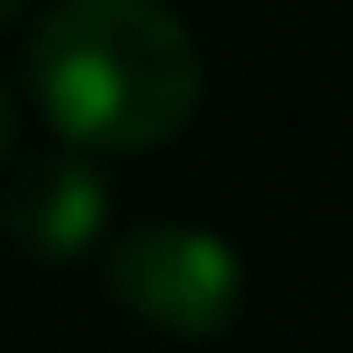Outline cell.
<instances>
[{
  "label": "cell",
  "instance_id": "cell-1",
  "mask_svg": "<svg viewBox=\"0 0 353 353\" xmlns=\"http://www.w3.org/2000/svg\"><path fill=\"white\" fill-rule=\"evenodd\" d=\"M29 87L87 152H159L202 108V43L159 0H58L29 37Z\"/></svg>",
  "mask_w": 353,
  "mask_h": 353
},
{
  "label": "cell",
  "instance_id": "cell-2",
  "mask_svg": "<svg viewBox=\"0 0 353 353\" xmlns=\"http://www.w3.org/2000/svg\"><path fill=\"white\" fill-rule=\"evenodd\" d=\"M108 296L130 317L173 332V339H210L245 303V267L202 223H137L108 245L101 267Z\"/></svg>",
  "mask_w": 353,
  "mask_h": 353
},
{
  "label": "cell",
  "instance_id": "cell-3",
  "mask_svg": "<svg viewBox=\"0 0 353 353\" xmlns=\"http://www.w3.org/2000/svg\"><path fill=\"white\" fill-rule=\"evenodd\" d=\"M0 231L29 260H72L108 231V181L87 159H22L0 188Z\"/></svg>",
  "mask_w": 353,
  "mask_h": 353
},
{
  "label": "cell",
  "instance_id": "cell-4",
  "mask_svg": "<svg viewBox=\"0 0 353 353\" xmlns=\"http://www.w3.org/2000/svg\"><path fill=\"white\" fill-rule=\"evenodd\" d=\"M8 152H14V94L0 87V159H8Z\"/></svg>",
  "mask_w": 353,
  "mask_h": 353
},
{
  "label": "cell",
  "instance_id": "cell-5",
  "mask_svg": "<svg viewBox=\"0 0 353 353\" xmlns=\"http://www.w3.org/2000/svg\"><path fill=\"white\" fill-rule=\"evenodd\" d=\"M22 8H29V0H0V29H8L14 14H22Z\"/></svg>",
  "mask_w": 353,
  "mask_h": 353
}]
</instances>
